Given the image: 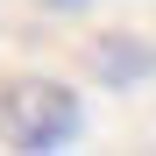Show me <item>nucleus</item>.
<instances>
[{"label":"nucleus","instance_id":"obj_2","mask_svg":"<svg viewBox=\"0 0 156 156\" xmlns=\"http://www.w3.org/2000/svg\"><path fill=\"white\" fill-rule=\"evenodd\" d=\"M92 71H99V78H114V85H135V78L156 71V57H149L135 36H114V43H99V50H92Z\"/></svg>","mask_w":156,"mask_h":156},{"label":"nucleus","instance_id":"obj_1","mask_svg":"<svg viewBox=\"0 0 156 156\" xmlns=\"http://www.w3.org/2000/svg\"><path fill=\"white\" fill-rule=\"evenodd\" d=\"M78 92L50 85V78H14V85H0V142L14 149H64L78 142Z\"/></svg>","mask_w":156,"mask_h":156}]
</instances>
